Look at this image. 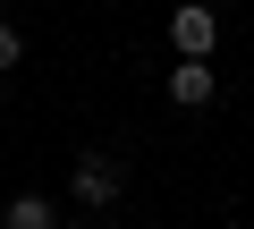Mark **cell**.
Masks as SVG:
<instances>
[{
    "mask_svg": "<svg viewBox=\"0 0 254 229\" xmlns=\"http://www.w3.org/2000/svg\"><path fill=\"white\" fill-rule=\"evenodd\" d=\"M85 229H93V221H85Z\"/></svg>",
    "mask_w": 254,
    "mask_h": 229,
    "instance_id": "8992f818",
    "label": "cell"
},
{
    "mask_svg": "<svg viewBox=\"0 0 254 229\" xmlns=\"http://www.w3.org/2000/svg\"><path fill=\"white\" fill-rule=\"evenodd\" d=\"M17 60H26V34H17L9 17H0V68H17Z\"/></svg>",
    "mask_w": 254,
    "mask_h": 229,
    "instance_id": "5b68a950",
    "label": "cell"
},
{
    "mask_svg": "<svg viewBox=\"0 0 254 229\" xmlns=\"http://www.w3.org/2000/svg\"><path fill=\"white\" fill-rule=\"evenodd\" d=\"M119 187H127V170L110 153H76V170H68V195L76 204H119Z\"/></svg>",
    "mask_w": 254,
    "mask_h": 229,
    "instance_id": "7a4b0ae2",
    "label": "cell"
},
{
    "mask_svg": "<svg viewBox=\"0 0 254 229\" xmlns=\"http://www.w3.org/2000/svg\"><path fill=\"white\" fill-rule=\"evenodd\" d=\"M170 43H178V60H212V43H220L212 0H187V9H170Z\"/></svg>",
    "mask_w": 254,
    "mask_h": 229,
    "instance_id": "6da1fadb",
    "label": "cell"
},
{
    "mask_svg": "<svg viewBox=\"0 0 254 229\" xmlns=\"http://www.w3.org/2000/svg\"><path fill=\"white\" fill-rule=\"evenodd\" d=\"M0 229H60V212H51V195H17L0 212Z\"/></svg>",
    "mask_w": 254,
    "mask_h": 229,
    "instance_id": "277c9868",
    "label": "cell"
},
{
    "mask_svg": "<svg viewBox=\"0 0 254 229\" xmlns=\"http://www.w3.org/2000/svg\"><path fill=\"white\" fill-rule=\"evenodd\" d=\"M212 93H220V68H212V60H178V68H170V102H178V110H203Z\"/></svg>",
    "mask_w": 254,
    "mask_h": 229,
    "instance_id": "3957f363",
    "label": "cell"
}]
</instances>
